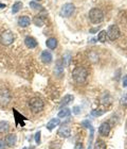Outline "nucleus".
I'll use <instances>...</instances> for the list:
<instances>
[{"label": "nucleus", "instance_id": "24", "mask_svg": "<svg viewBox=\"0 0 127 149\" xmlns=\"http://www.w3.org/2000/svg\"><path fill=\"white\" fill-rule=\"evenodd\" d=\"M30 6H31L33 10H36V11H43V8L41 6V4H38V3L34 2V1H31L30 2Z\"/></svg>", "mask_w": 127, "mask_h": 149}, {"label": "nucleus", "instance_id": "14", "mask_svg": "<svg viewBox=\"0 0 127 149\" xmlns=\"http://www.w3.org/2000/svg\"><path fill=\"white\" fill-rule=\"evenodd\" d=\"M41 58V61H43L45 64H49V63L52 62V54H51V52L47 51V50L43 51Z\"/></svg>", "mask_w": 127, "mask_h": 149}, {"label": "nucleus", "instance_id": "1", "mask_svg": "<svg viewBox=\"0 0 127 149\" xmlns=\"http://www.w3.org/2000/svg\"><path fill=\"white\" fill-rule=\"evenodd\" d=\"M87 77H88V70H87L85 67H82V66H78L73 70L72 72V78L73 80L78 84L85 83L87 80Z\"/></svg>", "mask_w": 127, "mask_h": 149}, {"label": "nucleus", "instance_id": "26", "mask_svg": "<svg viewBox=\"0 0 127 149\" xmlns=\"http://www.w3.org/2000/svg\"><path fill=\"white\" fill-rule=\"evenodd\" d=\"M41 131H38L37 133L35 134V142H36V144H41Z\"/></svg>", "mask_w": 127, "mask_h": 149}, {"label": "nucleus", "instance_id": "11", "mask_svg": "<svg viewBox=\"0 0 127 149\" xmlns=\"http://www.w3.org/2000/svg\"><path fill=\"white\" fill-rule=\"evenodd\" d=\"M13 113H14V116H15V124L17 125V126H21V127H23V126H25V120L27 119V118L23 117L21 114H19L15 109L13 110Z\"/></svg>", "mask_w": 127, "mask_h": 149}, {"label": "nucleus", "instance_id": "21", "mask_svg": "<svg viewBox=\"0 0 127 149\" xmlns=\"http://www.w3.org/2000/svg\"><path fill=\"white\" fill-rule=\"evenodd\" d=\"M22 8V2L20 1H17L13 4V8H12V13L13 14H16V13H18Z\"/></svg>", "mask_w": 127, "mask_h": 149}, {"label": "nucleus", "instance_id": "28", "mask_svg": "<svg viewBox=\"0 0 127 149\" xmlns=\"http://www.w3.org/2000/svg\"><path fill=\"white\" fill-rule=\"evenodd\" d=\"M72 112H73L75 115H78L80 113H81V108H80V107H74L73 110H72Z\"/></svg>", "mask_w": 127, "mask_h": 149}, {"label": "nucleus", "instance_id": "9", "mask_svg": "<svg viewBox=\"0 0 127 149\" xmlns=\"http://www.w3.org/2000/svg\"><path fill=\"white\" fill-rule=\"evenodd\" d=\"M99 132L102 136H107L109 133H110V125L108 123H103L99 128Z\"/></svg>", "mask_w": 127, "mask_h": 149}, {"label": "nucleus", "instance_id": "7", "mask_svg": "<svg viewBox=\"0 0 127 149\" xmlns=\"http://www.w3.org/2000/svg\"><path fill=\"white\" fill-rule=\"evenodd\" d=\"M120 34H121V32H120V29H119V27L117 25L110 26L108 30H107V37L111 40H118L120 37Z\"/></svg>", "mask_w": 127, "mask_h": 149}, {"label": "nucleus", "instance_id": "31", "mask_svg": "<svg viewBox=\"0 0 127 149\" xmlns=\"http://www.w3.org/2000/svg\"><path fill=\"white\" fill-rule=\"evenodd\" d=\"M74 149H84V146H83V144L82 143H78L76 145H75Z\"/></svg>", "mask_w": 127, "mask_h": 149}, {"label": "nucleus", "instance_id": "30", "mask_svg": "<svg viewBox=\"0 0 127 149\" xmlns=\"http://www.w3.org/2000/svg\"><path fill=\"white\" fill-rule=\"evenodd\" d=\"M122 85H123V87H127V74L124 76V78H123V83H122Z\"/></svg>", "mask_w": 127, "mask_h": 149}, {"label": "nucleus", "instance_id": "16", "mask_svg": "<svg viewBox=\"0 0 127 149\" xmlns=\"http://www.w3.org/2000/svg\"><path fill=\"white\" fill-rule=\"evenodd\" d=\"M30 18H29L28 16H21V17H19L18 19V25L21 27V28H25V27H28L30 25Z\"/></svg>", "mask_w": 127, "mask_h": 149}, {"label": "nucleus", "instance_id": "6", "mask_svg": "<svg viewBox=\"0 0 127 149\" xmlns=\"http://www.w3.org/2000/svg\"><path fill=\"white\" fill-rule=\"evenodd\" d=\"M74 10H75V6L73 3H66V4H64L62 6L59 14L62 17H70L74 13Z\"/></svg>", "mask_w": 127, "mask_h": 149}, {"label": "nucleus", "instance_id": "3", "mask_svg": "<svg viewBox=\"0 0 127 149\" xmlns=\"http://www.w3.org/2000/svg\"><path fill=\"white\" fill-rule=\"evenodd\" d=\"M29 106H30V109L33 113H38V112H41L43 110V101L41 99V98H37V97H35V98H32L30 100V102H29Z\"/></svg>", "mask_w": 127, "mask_h": 149}, {"label": "nucleus", "instance_id": "29", "mask_svg": "<svg viewBox=\"0 0 127 149\" xmlns=\"http://www.w3.org/2000/svg\"><path fill=\"white\" fill-rule=\"evenodd\" d=\"M104 112L103 111H95V110H93L92 112H91V114L94 115V116H100V115H102Z\"/></svg>", "mask_w": 127, "mask_h": 149}, {"label": "nucleus", "instance_id": "22", "mask_svg": "<svg viewBox=\"0 0 127 149\" xmlns=\"http://www.w3.org/2000/svg\"><path fill=\"white\" fill-rule=\"evenodd\" d=\"M97 40L101 42V43H105L106 40H107V32L106 31H101L99 33V35H97Z\"/></svg>", "mask_w": 127, "mask_h": 149}, {"label": "nucleus", "instance_id": "20", "mask_svg": "<svg viewBox=\"0 0 127 149\" xmlns=\"http://www.w3.org/2000/svg\"><path fill=\"white\" fill-rule=\"evenodd\" d=\"M73 99H74V97L72 96V95H66V96L62 98V102H60V108H62L64 106H67V104H69V103L71 102Z\"/></svg>", "mask_w": 127, "mask_h": 149}, {"label": "nucleus", "instance_id": "13", "mask_svg": "<svg viewBox=\"0 0 127 149\" xmlns=\"http://www.w3.org/2000/svg\"><path fill=\"white\" fill-rule=\"evenodd\" d=\"M62 74H64V61L62 60H58L56 62L55 66V74L57 77H62Z\"/></svg>", "mask_w": 127, "mask_h": 149}, {"label": "nucleus", "instance_id": "4", "mask_svg": "<svg viewBox=\"0 0 127 149\" xmlns=\"http://www.w3.org/2000/svg\"><path fill=\"white\" fill-rule=\"evenodd\" d=\"M14 42V34L10 30L2 32V34L0 35V43L4 46H9Z\"/></svg>", "mask_w": 127, "mask_h": 149}, {"label": "nucleus", "instance_id": "32", "mask_svg": "<svg viewBox=\"0 0 127 149\" xmlns=\"http://www.w3.org/2000/svg\"><path fill=\"white\" fill-rule=\"evenodd\" d=\"M5 147V142L3 140H0V149H4Z\"/></svg>", "mask_w": 127, "mask_h": 149}, {"label": "nucleus", "instance_id": "35", "mask_svg": "<svg viewBox=\"0 0 127 149\" xmlns=\"http://www.w3.org/2000/svg\"><path fill=\"white\" fill-rule=\"evenodd\" d=\"M38 1H39V0H38Z\"/></svg>", "mask_w": 127, "mask_h": 149}, {"label": "nucleus", "instance_id": "18", "mask_svg": "<svg viewBox=\"0 0 127 149\" xmlns=\"http://www.w3.org/2000/svg\"><path fill=\"white\" fill-rule=\"evenodd\" d=\"M46 45L49 49H55L56 46H57V40L54 38V37H51L49 40H47Z\"/></svg>", "mask_w": 127, "mask_h": 149}, {"label": "nucleus", "instance_id": "33", "mask_svg": "<svg viewBox=\"0 0 127 149\" xmlns=\"http://www.w3.org/2000/svg\"><path fill=\"white\" fill-rule=\"evenodd\" d=\"M3 8H5V4H2V3H0V9H3Z\"/></svg>", "mask_w": 127, "mask_h": 149}, {"label": "nucleus", "instance_id": "23", "mask_svg": "<svg viewBox=\"0 0 127 149\" xmlns=\"http://www.w3.org/2000/svg\"><path fill=\"white\" fill-rule=\"evenodd\" d=\"M95 149H106V143L102 140H97L95 143Z\"/></svg>", "mask_w": 127, "mask_h": 149}, {"label": "nucleus", "instance_id": "25", "mask_svg": "<svg viewBox=\"0 0 127 149\" xmlns=\"http://www.w3.org/2000/svg\"><path fill=\"white\" fill-rule=\"evenodd\" d=\"M34 24L38 27H41L43 25V20L41 18V17H35L34 18Z\"/></svg>", "mask_w": 127, "mask_h": 149}, {"label": "nucleus", "instance_id": "34", "mask_svg": "<svg viewBox=\"0 0 127 149\" xmlns=\"http://www.w3.org/2000/svg\"><path fill=\"white\" fill-rule=\"evenodd\" d=\"M22 149H28V148H27V147H23V148H22Z\"/></svg>", "mask_w": 127, "mask_h": 149}, {"label": "nucleus", "instance_id": "2", "mask_svg": "<svg viewBox=\"0 0 127 149\" xmlns=\"http://www.w3.org/2000/svg\"><path fill=\"white\" fill-rule=\"evenodd\" d=\"M89 19L92 24H100L104 19V13L97 8L91 9L89 12Z\"/></svg>", "mask_w": 127, "mask_h": 149}, {"label": "nucleus", "instance_id": "8", "mask_svg": "<svg viewBox=\"0 0 127 149\" xmlns=\"http://www.w3.org/2000/svg\"><path fill=\"white\" fill-rule=\"evenodd\" d=\"M57 134H58L60 137H64V139H67V137L70 136L71 134V129H70V126L68 124H64L60 126V128L57 131Z\"/></svg>", "mask_w": 127, "mask_h": 149}, {"label": "nucleus", "instance_id": "17", "mask_svg": "<svg viewBox=\"0 0 127 149\" xmlns=\"http://www.w3.org/2000/svg\"><path fill=\"white\" fill-rule=\"evenodd\" d=\"M10 124L8 121H0V134H5L9 132Z\"/></svg>", "mask_w": 127, "mask_h": 149}, {"label": "nucleus", "instance_id": "19", "mask_svg": "<svg viewBox=\"0 0 127 149\" xmlns=\"http://www.w3.org/2000/svg\"><path fill=\"white\" fill-rule=\"evenodd\" d=\"M70 115H71V111H70V109H67V108H64L58 112V118L69 117Z\"/></svg>", "mask_w": 127, "mask_h": 149}, {"label": "nucleus", "instance_id": "5", "mask_svg": "<svg viewBox=\"0 0 127 149\" xmlns=\"http://www.w3.org/2000/svg\"><path fill=\"white\" fill-rule=\"evenodd\" d=\"M11 101V93L6 88H0V106L6 107Z\"/></svg>", "mask_w": 127, "mask_h": 149}, {"label": "nucleus", "instance_id": "15", "mask_svg": "<svg viewBox=\"0 0 127 149\" xmlns=\"http://www.w3.org/2000/svg\"><path fill=\"white\" fill-rule=\"evenodd\" d=\"M59 124H60V119H59L58 117H57V118H52V119H51V120L47 124L46 127H47V129H48V130L52 131L53 129H54L56 126H58Z\"/></svg>", "mask_w": 127, "mask_h": 149}, {"label": "nucleus", "instance_id": "10", "mask_svg": "<svg viewBox=\"0 0 127 149\" xmlns=\"http://www.w3.org/2000/svg\"><path fill=\"white\" fill-rule=\"evenodd\" d=\"M5 145H8L9 147H13L15 146L16 142H17V135L15 133H11V134H8L5 136Z\"/></svg>", "mask_w": 127, "mask_h": 149}, {"label": "nucleus", "instance_id": "27", "mask_svg": "<svg viewBox=\"0 0 127 149\" xmlns=\"http://www.w3.org/2000/svg\"><path fill=\"white\" fill-rule=\"evenodd\" d=\"M121 103L123 106H127V94H125L124 96L121 98Z\"/></svg>", "mask_w": 127, "mask_h": 149}, {"label": "nucleus", "instance_id": "12", "mask_svg": "<svg viewBox=\"0 0 127 149\" xmlns=\"http://www.w3.org/2000/svg\"><path fill=\"white\" fill-rule=\"evenodd\" d=\"M25 46L28 47V48H30V49H33V48H36V47H37V40L32 36L25 37Z\"/></svg>", "mask_w": 127, "mask_h": 149}]
</instances>
